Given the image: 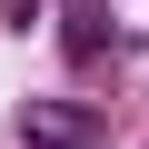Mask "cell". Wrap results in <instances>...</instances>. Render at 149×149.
<instances>
[{
    "label": "cell",
    "mask_w": 149,
    "mask_h": 149,
    "mask_svg": "<svg viewBox=\"0 0 149 149\" xmlns=\"http://www.w3.org/2000/svg\"><path fill=\"white\" fill-rule=\"evenodd\" d=\"M30 149H100L80 109H30Z\"/></svg>",
    "instance_id": "obj_1"
}]
</instances>
